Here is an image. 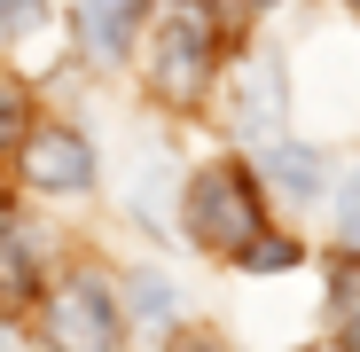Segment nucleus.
Returning <instances> with one entry per match:
<instances>
[{
	"mask_svg": "<svg viewBox=\"0 0 360 352\" xmlns=\"http://www.w3.org/2000/svg\"><path fill=\"white\" fill-rule=\"evenodd\" d=\"M329 313H337V329H345V337H360V259H352V266H337V282H329Z\"/></svg>",
	"mask_w": 360,
	"mask_h": 352,
	"instance_id": "nucleus-10",
	"label": "nucleus"
},
{
	"mask_svg": "<svg viewBox=\"0 0 360 352\" xmlns=\"http://www.w3.org/2000/svg\"><path fill=\"white\" fill-rule=\"evenodd\" d=\"M235 259H243L251 274H282V266H297V243H290V235H266V227H259V235H251V243L235 251Z\"/></svg>",
	"mask_w": 360,
	"mask_h": 352,
	"instance_id": "nucleus-9",
	"label": "nucleus"
},
{
	"mask_svg": "<svg viewBox=\"0 0 360 352\" xmlns=\"http://www.w3.org/2000/svg\"><path fill=\"white\" fill-rule=\"evenodd\" d=\"M47 16V0H0V32H32Z\"/></svg>",
	"mask_w": 360,
	"mask_h": 352,
	"instance_id": "nucleus-14",
	"label": "nucleus"
},
{
	"mask_svg": "<svg viewBox=\"0 0 360 352\" xmlns=\"http://www.w3.org/2000/svg\"><path fill=\"white\" fill-rule=\"evenodd\" d=\"M172 352H219V344H212V337H180Z\"/></svg>",
	"mask_w": 360,
	"mask_h": 352,
	"instance_id": "nucleus-15",
	"label": "nucleus"
},
{
	"mask_svg": "<svg viewBox=\"0 0 360 352\" xmlns=\"http://www.w3.org/2000/svg\"><path fill=\"white\" fill-rule=\"evenodd\" d=\"M141 8H149V0H79V32H86L102 55H126V39H134Z\"/></svg>",
	"mask_w": 360,
	"mask_h": 352,
	"instance_id": "nucleus-6",
	"label": "nucleus"
},
{
	"mask_svg": "<svg viewBox=\"0 0 360 352\" xmlns=\"http://www.w3.org/2000/svg\"><path fill=\"white\" fill-rule=\"evenodd\" d=\"M212 47H219V32L204 16V0H172L157 16V32H149V86L165 102H180V110L204 102L212 94Z\"/></svg>",
	"mask_w": 360,
	"mask_h": 352,
	"instance_id": "nucleus-1",
	"label": "nucleus"
},
{
	"mask_svg": "<svg viewBox=\"0 0 360 352\" xmlns=\"http://www.w3.org/2000/svg\"><path fill=\"white\" fill-rule=\"evenodd\" d=\"M47 337H55V352H117V298H110V282H94V274L55 282Z\"/></svg>",
	"mask_w": 360,
	"mask_h": 352,
	"instance_id": "nucleus-3",
	"label": "nucleus"
},
{
	"mask_svg": "<svg viewBox=\"0 0 360 352\" xmlns=\"http://www.w3.org/2000/svg\"><path fill=\"white\" fill-rule=\"evenodd\" d=\"M337 235H345V243L360 251V172H352L345 188H337Z\"/></svg>",
	"mask_w": 360,
	"mask_h": 352,
	"instance_id": "nucleus-13",
	"label": "nucleus"
},
{
	"mask_svg": "<svg viewBox=\"0 0 360 352\" xmlns=\"http://www.w3.org/2000/svg\"><path fill=\"white\" fill-rule=\"evenodd\" d=\"M352 8H360V0H352Z\"/></svg>",
	"mask_w": 360,
	"mask_h": 352,
	"instance_id": "nucleus-16",
	"label": "nucleus"
},
{
	"mask_svg": "<svg viewBox=\"0 0 360 352\" xmlns=\"http://www.w3.org/2000/svg\"><path fill=\"white\" fill-rule=\"evenodd\" d=\"M266 164H274V181H282L290 196H314V188H321V157H314V149H282V141H274Z\"/></svg>",
	"mask_w": 360,
	"mask_h": 352,
	"instance_id": "nucleus-8",
	"label": "nucleus"
},
{
	"mask_svg": "<svg viewBox=\"0 0 360 352\" xmlns=\"http://www.w3.org/2000/svg\"><path fill=\"white\" fill-rule=\"evenodd\" d=\"M24 117H32L24 86H16V79H0V149H16V141H24Z\"/></svg>",
	"mask_w": 360,
	"mask_h": 352,
	"instance_id": "nucleus-11",
	"label": "nucleus"
},
{
	"mask_svg": "<svg viewBox=\"0 0 360 352\" xmlns=\"http://www.w3.org/2000/svg\"><path fill=\"white\" fill-rule=\"evenodd\" d=\"M235 126H243V141H259V149H274L282 141V63H259L243 71V86H235Z\"/></svg>",
	"mask_w": 360,
	"mask_h": 352,
	"instance_id": "nucleus-5",
	"label": "nucleus"
},
{
	"mask_svg": "<svg viewBox=\"0 0 360 352\" xmlns=\"http://www.w3.org/2000/svg\"><path fill=\"white\" fill-rule=\"evenodd\" d=\"M188 235L212 251H243L259 235V188L243 164H204L188 181Z\"/></svg>",
	"mask_w": 360,
	"mask_h": 352,
	"instance_id": "nucleus-2",
	"label": "nucleus"
},
{
	"mask_svg": "<svg viewBox=\"0 0 360 352\" xmlns=\"http://www.w3.org/2000/svg\"><path fill=\"white\" fill-rule=\"evenodd\" d=\"M39 282V251H32V227H0V306H24Z\"/></svg>",
	"mask_w": 360,
	"mask_h": 352,
	"instance_id": "nucleus-7",
	"label": "nucleus"
},
{
	"mask_svg": "<svg viewBox=\"0 0 360 352\" xmlns=\"http://www.w3.org/2000/svg\"><path fill=\"white\" fill-rule=\"evenodd\" d=\"M16 149H24V181L47 188V196H71V188L94 181V149H86V133H71V126H32Z\"/></svg>",
	"mask_w": 360,
	"mask_h": 352,
	"instance_id": "nucleus-4",
	"label": "nucleus"
},
{
	"mask_svg": "<svg viewBox=\"0 0 360 352\" xmlns=\"http://www.w3.org/2000/svg\"><path fill=\"white\" fill-rule=\"evenodd\" d=\"M134 313H141V321H172V282L141 274V282H134Z\"/></svg>",
	"mask_w": 360,
	"mask_h": 352,
	"instance_id": "nucleus-12",
	"label": "nucleus"
}]
</instances>
